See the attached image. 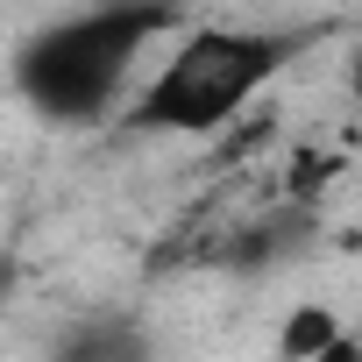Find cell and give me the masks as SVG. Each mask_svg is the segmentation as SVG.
Wrapping results in <instances>:
<instances>
[{
  "label": "cell",
  "mask_w": 362,
  "mask_h": 362,
  "mask_svg": "<svg viewBox=\"0 0 362 362\" xmlns=\"http://www.w3.org/2000/svg\"><path fill=\"white\" fill-rule=\"evenodd\" d=\"M341 334H348V327H341L334 305H298V313L284 320V362H313V355H327Z\"/></svg>",
  "instance_id": "cell-4"
},
{
  "label": "cell",
  "mask_w": 362,
  "mask_h": 362,
  "mask_svg": "<svg viewBox=\"0 0 362 362\" xmlns=\"http://www.w3.org/2000/svg\"><path fill=\"white\" fill-rule=\"evenodd\" d=\"M50 362H156V348L142 341L135 320H121V313H93V320L64 327V341L50 348Z\"/></svg>",
  "instance_id": "cell-3"
},
{
  "label": "cell",
  "mask_w": 362,
  "mask_h": 362,
  "mask_svg": "<svg viewBox=\"0 0 362 362\" xmlns=\"http://www.w3.org/2000/svg\"><path fill=\"white\" fill-rule=\"evenodd\" d=\"M348 93H355V107H362V43H355V64H348Z\"/></svg>",
  "instance_id": "cell-6"
},
{
  "label": "cell",
  "mask_w": 362,
  "mask_h": 362,
  "mask_svg": "<svg viewBox=\"0 0 362 362\" xmlns=\"http://www.w3.org/2000/svg\"><path fill=\"white\" fill-rule=\"evenodd\" d=\"M277 64H284V43H270V36L199 29L170 50V64L149 78V93L135 100L128 121L149 135H221Z\"/></svg>",
  "instance_id": "cell-2"
},
{
  "label": "cell",
  "mask_w": 362,
  "mask_h": 362,
  "mask_svg": "<svg viewBox=\"0 0 362 362\" xmlns=\"http://www.w3.org/2000/svg\"><path fill=\"white\" fill-rule=\"evenodd\" d=\"M107 8H149V0H107Z\"/></svg>",
  "instance_id": "cell-8"
},
{
  "label": "cell",
  "mask_w": 362,
  "mask_h": 362,
  "mask_svg": "<svg viewBox=\"0 0 362 362\" xmlns=\"http://www.w3.org/2000/svg\"><path fill=\"white\" fill-rule=\"evenodd\" d=\"M8 284H15V263H0V298H8Z\"/></svg>",
  "instance_id": "cell-7"
},
{
  "label": "cell",
  "mask_w": 362,
  "mask_h": 362,
  "mask_svg": "<svg viewBox=\"0 0 362 362\" xmlns=\"http://www.w3.org/2000/svg\"><path fill=\"white\" fill-rule=\"evenodd\" d=\"M170 0H149V8H93L78 22H57L43 29L22 64H15V86L29 93L36 114L50 121H100L121 93V78L135 71L142 43L156 29H170Z\"/></svg>",
  "instance_id": "cell-1"
},
{
  "label": "cell",
  "mask_w": 362,
  "mask_h": 362,
  "mask_svg": "<svg viewBox=\"0 0 362 362\" xmlns=\"http://www.w3.org/2000/svg\"><path fill=\"white\" fill-rule=\"evenodd\" d=\"M313 362H362V341H355V334H341V341H334L327 355H313Z\"/></svg>",
  "instance_id": "cell-5"
}]
</instances>
